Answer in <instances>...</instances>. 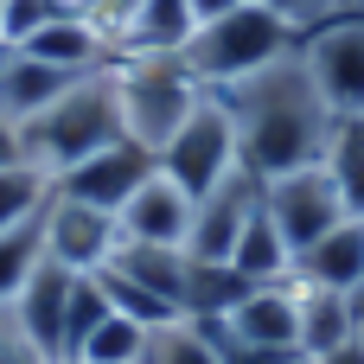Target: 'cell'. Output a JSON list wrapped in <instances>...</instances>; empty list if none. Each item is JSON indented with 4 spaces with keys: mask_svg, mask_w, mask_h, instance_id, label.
Listing matches in <instances>:
<instances>
[{
    "mask_svg": "<svg viewBox=\"0 0 364 364\" xmlns=\"http://www.w3.org/2000/svg\"><path fill=\"white\" fill-rule=\"evenodd\" d=\"M230 122H237V147H243V166L256 179H275V173H294V166H320L326 160V141H333V109L326 96L314 90L301 51L218 90Z\"/></svg>",
    "mask_w": 364,
    "mask_h": 364,
    "instance_id": "cell-1",
    "label": "cell"
},
{
    "mask_svg": "<svg viewBox=\"0 0 364 364\" xmlns=\"http://www.w3.org/2000/svg\"><path fill=\"white\" fill-rule=\"evenodd\" d=\"M19 141H26V160L38 173H70L77 160L102 154L109 141H122V102H115V64L109 70H90L77 77L51 109H38L32 122H19Z\"/></svg>",
    "mask_w": 364,
    "mask_h": 364,
    "instance_id": "cell-2",
    "label": "cell"
},
{
    "mask_svg": "<svg viewBox=\"0 0 364 364\" xmlns=\"http://www.w3.org/2000/svg\"><path fill=\"white\" fill-rule=\"evenodd\" d=\"M294 51H301V32L282 13H269L262 0H237L230 13L205 19L179 58L205 90H230V83H243V77H256V70H269Z\"/></svg>",
    "mask_w": 364,
    "mask_h": 364,
    "instance_id": "cell-3",
    "label": "cell"
},
{
    "mask_svg": "<svg viewBox=\"0 0 364 364\" xmlns=\"http://www.w3.org/2000/svg\"><path fill=\"white\" fill-rule=\"evenodd\" d=\"M115 102H122V134L141 141L154 160L179 134V122L205 102V83L186 70V58H115Z\"/></svg>",
    "mask_w": 364,
    "mask_h": 364,
    "instance_id": "cell-4",
    "label": "cell"
},
{
    "mask_svg": "<svg viewBox=\"0 0 364 364\" xmlns=\"http://www.w3.org/2000/svg\"><path fill=\"white\" fill-rule=\"evenodd\" d=\"M160 173H166L173 186H186L192 198H205V192H218L230 173H243L237 122H230V109H224L218 90H205V102H198V109L179 122V134L160 147Z\"/></svg>",
    "mask_w": 364,
    "mask_h": 364,
    "instance_id": "cell-5",
    "label": "cell"
},
{
    "mask_svg": "<svg viewBox=\"0 0 364 364\" xmlns=\"http://www.w3.org/2000/svg\"><path fill=\"white\" fill-rule=\"evenodd\" d=\"M262 211L275 218V230H282V243L294 250V262H301L333 224L352 218L346 198H339V186H333V173H326V160H320V166H294V173L262 179Z\"/></svg>",
    "mask_w": 364,
    "mask_h": 364,
    "instance_id": "cell-6",
    "label": "cell"
},
{
    "mask_svg": "<svg viewBox=\"0 0 364 364\" xmlns=\"http://www.w3.org/2000/svg\"><path fill=\"white\" fill-rule=\"evenodd\" d=\"M301 64L333 115H364V6L314 26L301 38Z\"/></svg>",
    "mask_w": 364,
    "mask_h": 364,
    "instance_id": "cell-7",
    "label": "cell"
},
{
    "mask_svg": "<svg viewBox=\"0 0 364 364\" xmlns=\"http://www.w3.org/2000/svg\"><path fill=\"white\" fill-rule=\"evenodd\" d=\"M160 173V160L141 147V141H109L102 154H90V160H77L70 173H58L51 179V192L58 198H77V205H96V211H122L147 179Z\"/></svg>",
    "mask_w": 364,
    "mask_h": 364,
    "instance_id": "cell-8",
    "label": "cell"
},
{
    "mask_svg": "<svg viewBox=\"0 0 364 364\" xmlns=\"http://www.w3.org/2000/svg\"><path fill=\"white\" fill-rule=\"evenodd\" d=\"M122 250V224L115 211H96V205H77V198H58L45 205V262L70 269V275H102Z\"/></svg>",
    "mask_w": 364,
    "mask_h": 364,
    "instance_id": "cell-9",
    "label": "cell"
},
{
    "mask_svg": "<svg viewBox=\"0 0 364 364\" xmlns=\"http://www.w3.org/2000/svg\"><path fill=\"white\" fill-rule=\"evenodd\" d=\"M256 205H262V179H256L250 166L230 173L218 192L198 198V211H192V237H186V256H192V262H230V250H237L243 224L256 218Z\"/></svg>",
    "mask_w": 364,
    "mask_h": 364,
    "instance_id": "cell-10",
    "label": "cell"
},
{
    "mask_svg": "<svg viewBox=\"0 0 364 364\" xmlns=\"http://www.w3.org/2000/svg\"><path fill=\"white\" fill-rule=\"evenodd\" d=\"M192 32L198 19L186 0H122V13L109 19L115 58H173L192 45Z\"/></svg>",
    "mask_w": 364,
    "mask_h": 364,
    "instance_id": "cell-11",
    "label": "cell"
},
{
    "mask_svg": "<svg viewBox=\"0 0 364 364\" xmlns=\"http://www.w3.org/2000/svg\"><path fill=\"white\" fill-rule=\"evenodd\" d=\"M192 211H198V198H192L186 186H173L166 173H154V179L115 211V224H122L128 243H166V250H186V237H192Z\"/></svg>",
    "mask_w": 364,
    "mask_h": 364,
    "instance_id": "cell-12",
    "label": "cell"
},
{
    "mask_svg": "<svg viewBox=\"0 0 364 364\" xmlns=\"http://www.w3.org/2000/svg\"><path fill=\"white\" fill-rule=\"evenodd\" d=\"M224 326H230L243 346H262V352H301V282L250 288L243 307L224 314Z\"/></svg>",
    "mask_w": 364,
    "mask_h": 364,
    "instance_id": "cell-13",
    "label": "cell"
},
{
    "mask_svg": "<svg viewBox=\"0 0 364 364\" xmlns=\"http://www.w3.org/2000/svg\"><path fill=\"white\" fill-rule=\"evenodd\" d=\"M70 288H77V275H70V269L38 262V275H32V282L19 288V301H13V320L26 326V339H32L51 364L64 358V314H70Z\"/></svg>",
    "mask_w": 364,
    "mask_h": 364,
    "instance_id": "cell-14",
    "label": "cell"
},
{
    "mask_svg": "<svg viewBox=\"0 0 364 364\" xmlns=\"http://www.w3.org/2000/svg\"><path fill=\"white\" fill-rule=\"evenodd\" d=\"M70 83H77V70H58V64H38V58L0 45V115H6L13 128L32 122L38 109H51Z\"/></svg>",
    "mask_w": 364,
    "mask_h": 364,
    "instance_id": "cell-15",
    "label": "cell"
},
{
    "mask_svg": "<svg viewBox=\"0 0 364 364\" xmlns=\"http://www.w3.org/2000/svg\"><path fill=\"white\" fill-rule=\"evenodd\" d=\"M294 282H307V288H339V294H352L364 282V218H346V224H333L301 262H294Z\"/></svg>",
    "mask_w": 364,
    "mask_h": 364,
    "instance_id": "cell-16",
    "label": "cell"
},
{
    "mask_svg": "<svg viewBox=\"0 0 364 364\" xmlns=\"http://www.w3.org/2000/svg\"><path fill=\"white\" fill-rule=\"evenodd\" d=\"M115 275H128L134 288H147V294H160L166 307H179V320H186V269H192V256L186 250H166V243H128L122 237V250H115V262H109Z\"/></svg>",
    "mask_w": 364,
    "mask_h": 364,
    "instance_id": "cell-17",
    "label": "cell"
},
{
    "mask_svg": "<svg viewBox=\"0 0 364 364\" xmlns=\"http://www.w3.org/2000/svg\"><path fill=\"white\" fill-rule=\"evenodd\" d=\"M230 269L243 275V282H256V288H269V282H294V250L282 243V230H275V218L256 205V218L243 224V237H237V250H230Z\"/></svg>",
    "mask_w": 364,
    "mask_h": 364,
    "instance_id": "cell-18",
    "label": "cell"
},
{
    "mask_svg": "<svg viewBox=\"0 0 364 364\" xmlns=\"http://www.w3.org/2000/svg\"><path fill=\"white\" fill-rule=\"evenodd\" d=\"M346 339H358L352 301H346L339 288H307V282H301V358H326V352H339Z\"/></svg>",
    "mask_w": 364,
    "mask_h": 364,
    "instance_id": "cell-19",
    "label": "cell"
},
{
    "mask_svg": "<svg viewBox=\"0 0 364 364\" xmlns=\"http://www.w3.org/2000/svg\"><path fill=\"white\" fill-rule=\"evenodd\" d=\"M250 288L256 282H243L230 262H192L186 269V320H224V314L243 307Z\"/></svg>",
    "mask_w": 364,
    "mask_h": 364,
    "instance_id": "cell-20",
    "label": "cell"
},
{
    "mask_svg": "<svg viewBox=\"0 0 364 364\" xmlns=\"http://www.w3.org/2000/svg\"><path fill=\"white\" fill-rule=\"evenodd\" d=\"M326 173L346 198V211L364 218V115H339L333 141H326Z\"/></svg>",
    "mask_w": 364,
    "mask_h": 364,
    "instance_id": "cell-21",
    "label": "cell"
},
{
    "mask_svg": "<svg viewBox=\"0 0 364 364\" xmlns=\"http://www.w3.org/2000/svg\"><path fill=\"white\" fill-rule=\"evenodd\" d=\"M38 262H45V211L13 224V230H0V307L19 301V288L38 275Z\"/></svg>",
    "mask_w": 364,
    "mask_h": 364,
    "instance_id": "cell-22",
    "label": "cell"
},
{
    "mask_svg": "<svg viewBox=\"0 0 364 364\" xmlns=\"http://www.w3.org/2000/svg\"><path fill=\"white\" fill-rule=\"evenodd\" d=\"M147 339L154 326L128 320V314H109L83 346H77V364H147Z\"/></svg>",
    "mask_w": 364,
    "mask_h": 364,
    "instance_id": "cell-23",
    "label": "cell"
},
{
    "mask_svg": "<svg viewBox=\"0 0 364 364\" xmlns=\"http://www.w3.org/2000/svg\"><path fill=\"white\" fill-rule=\"evenodd\" d=\"M45 205H51V173H38L32 160L0 166V230H13V224L38 218Z\"/></svg>",
    "mask_w": 364,
    "mask_h": 364,
    "instance_id": "cell-24",
    "label": "cell"
},
{
    "mask_svg": "<svg viewBox=\"0 0 364 364\" xmlns=\"http://www.w3.org/2000/svg\"><path fill=\"white\" fill-rule=\"evenodd\" d=\"M147 364H224V358H218V346H211L192 320H173V326H154Z\"/></svg>",
    "mask_w": 364,
    "mask_h": 364,
    "instance_id": "cell-25",
    "label": "cell"
},
{
    "mask_svg": "<svg viewBox=\"0 0 364 364\" xmlns=\"http://www.w3.org/2000/svg\"><path fill=\"white\" fill-rule=\"evenodd\" d=\"M109 314H115V307H109L102 282H96V275H77V288H70V314H64V358H77V346H83Z\"/></svg>",
    "mask_w": 364,
    "mask_h": 364,
    "instance_id": "cell-26",
    "label": "cell"
},
{
    "mask_svg": "<svg viewBox=\"0 0 364 364\" xmlns=\"http://www.w3.org/2000/svg\"><path fill=\"white\" fill-rule=\"evenodd\" d=\"M262 6H269V13H282V19H288V26H294V32L307 38L314 26H326V19H339V13H352L358 0H262Z\"/></svg>",
    "mask_w": 364,
    "mask_h": 364,
    "instance_id": "cell-27",
    "label": "cell"
},
{
    "mask_svg": "<svg viewBox=\"0 0 364 364\" xmlns=\"http://www.w3.org/2000/svg\"><path fill=\"white\" fill-rule=\"evenodd\" d=\"M0 364H51L32 339H26V326L13 320V307H0Z\"/></svg>",
    "mask_w": 364,
    "mask_h": 364,
    "instance_id": "cell-28",
    "label": "cell"
},
{
    "mask_svg": "<svg viewBox=\"0 0 364 364\" xmlns=\"http://www.w3.org/2000/svg\"><path fill=\"white\" fill-rule=\"evenodd\" d=\"M19 160H26V141H19V128L0 115V166H19Z\"/></svg>",
    "mask_w": 364,
    "mask_h": 364,
    "instance_id": "cell-29",
    "label": "cell"
},
{
    "mask_svg": "<svg viewBox=\"0 0 364 364\" xmlns=\"http://www.w3.org/2000/svg\"><path fill=\"white\" fill-rule=\"evenodd\" d=\"M314 364H364V339H346L339 352H326V358H314Z\"/></svg>",
    "mask_w": 364,
    "mask_h": 364,
    "instance_id": "cell-30",
    "label": "cell"
},
{
    "mask_svg": "<svg viewBox=\"0 0 364 364\" xmlns=\"http://www.w3.org/2000/svg\"><path fill=\"white\" fill-rule=\"evenodd\" d=\"M186 6H192V19H198V26H205V19H218V13H230V6H237V0H186Z\"/></svg>",
    "mask_w": 364,
    "mask_h": 364,
    "instance_id": "cell-31",
    "label": "cell"
},
{
    "mask_svg": "<svg viewBox=\"0 0 364 364\" xmlns=\"http://www.w3.org/2000/svg\"><path fill=\"white\" fill-rule=\"evenodd\" d=\"M0 38H6V0H0Z\"/></svg>",
    "mask_w": 364,
    "mask_h": 364,
    "instance_id": "cell-32",
    "label": "cell"
},
{
    "mask_svg": "<svg viewBox=\"0 0 364 364\" xmlns=\"http://www.w3.org/2000/svg\"><path fill=\"white\" fill-rule=\"evenodd\" d=\"M288 364H314V358H288Z\"/></svg>",
    "mask_w": 364,
    "mask_h": 364,
    "instance_id": "cell-33",
    "label": "cell"
},
{
    "mask_svg": "<svg viewBox=\"0 0 364 364\" xmlns=\"http://www.w3.org/2000/svg\"><path fill=\"white\" fill-rule=\"evenodd\" d=\"M58 364H77V358H58Z\"/></svg>",
    "mask_w": 364,
    "mask_h": 364,
    "instance_id": "cell-34",
    "label": "cell"
},
{
    "mask_svg": "<svg viewBox=\"0 0 364 364\" xmlns=\"http://www.w3.org/2000/svg\"><path fill=\"white\" fill-rule=\"evenodd\" d=\"M358 339H364V326H358Z\"/></svg>",
    "mask_w": 364,
    "mask_h": 364,
    "instance_id": "cell-35",
    "label": "cell"
},
{
    "mask_svg": "<svg viewBox=\"0 0 364 364\" xmlns=\"http://www.w3.org/2000/svg\"><path fill=\"white\" fill-rule=\"evenodd\" d=\"M358 6H364V0H358Z\"/></svg>",
    "mask_w": 364,
    "mask_h": 364,
    "instance_id": "cell-36",
    "label": "cell"
}]
</instances>
